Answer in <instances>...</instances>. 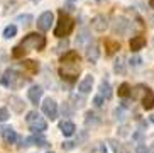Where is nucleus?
Masks as SVG:
<instances>
[{
  "label": "nucleus",
  "mask_w": 154,
  "mask_h": 153,
  "mask_svg": "<svg viewBox=\"0 0 154 153\" xmlns=\"http://www.w3.org/2000/svg\"><path fill=\"white\" fill-rule=\"evenodd\" d=\"M46 46V37L42 36V34H37V32H31V34H27V36L24 37L22 41H20V44H17L14 48V51H12V56L14 58H20V56H24V53L29 50H42Z\"/></svg>",
  "instance_id": "nucleus-1"
},
{
  "label": "nucleus",
  "mask_w": 154,
  "mask_h": 153,
  "mask_svg": "<svg viewBox=\"0 0 154 153\" xmlns=\"http://www.w3.org/2000/svg\"><path fill=\"white\" fill-rule=\"evenodd\" d=\"M73 27H75V21L69 17L68 14H64L63 10L59 12V19H58V24L54 27V36L56 37H66L71 34Z\"/></svg>",
  "instance_id": "nucleus-2"
},
{
  "label": "nucleus",
  "mask_w": 154,
  "mask_h": 153,
  "mask_svg": "<svg viewBox=\"0 0 154 153\" xmlns=\"http://www.w3.org/2000/svg\"><path fill=\"white\" fill-rule=\"evenodd\" d=\"M134 29L132 22L129 21L127 17L124 15H117V17H113V22H112V31L113 34H119V36H129Z\"/></svg>",
  "instance_id": "nucleus-3"
},
{
  "label": "nucleus",
  "mask_w": 154,
  "mask_h": 153,
  "mask_svg": "<svg viewBox=\"0 0 154 153\" xmlns=\"http://www.w3.org/2000/svg\"><path fill=\"white\" fill-rule=\"evenodd\" d=\"M27 82V78H24L20 73H17L15 70H7L2 76V83L9 89H20Z\"/></svg>",
  "instance_id": "nucleus-4"
},
{
  "label": "nucleus",
  "mask_w": 154,
  "mask_h": 153,
  "mask_svg": "<svg viewBox=\"0 0 154 153\" xmlns=\"http://www.w3.org/2000/svg\"><path fill=\"white\" fill-rule=\"evenodd\" d=\"M26 121H27V126L31 128V131H34V133H42V131L48 129V122H46L36 111L29 112L27 117H26Z\"/></svg>",
  "instance_id": "nucleus-5"
},
{
  "label": "nucleus",
  "mask_w": 154,
  "mask_h": 153,
  "mask_svg": "<svg viewBox=\"0 0 154 153\" xmlns=\"http://www.w3.org/2000/svg\"><path fill=\"white\" fill-rule=\"evenodd\" d=\"M61 68H59V75L63 76V78H66V80L73 82L75 78L78 76V72H80V61H73V63H69V61H61Z\"/></svg>",
  "instance_id": "nucleus-6"
},
{
  "label": "nucleus",
  "mask_w": 154,
  "mask_h": 153,
  "mask_svg": "<svg viewBox=\"0 0 154 153\" xmlns=\"http://www.w3.org/2000/svg\"><path fill=\"white\" fill-rule=\"evenodd\" d=\"M42 112L48 117H51V119H56L58 117V104H56V100L51 99V97L44 99V102H42Z\"/></svg>",
  "instance_id": "nucleus-7"
},
{
  "label": "nucleus",
  "mask_w": 154,
  "mask_h": 153,
  "mask_svg": "<svg viewBox=\"0 0 154 153\" xmlns=\"http://www.w3.org/2000/svg\"><path fill=\"white\" fill-rule=\"evenodd\" d=\"M53 19H54V15H53V12H42L41 15H39V19H37V29L39 31H49L51 29V24H53Z\"/></svg>",
  "instance_id": "nucleus-8"
},
{
  "label": "nucleus",
  "mask_w": 154,
  "mask_h": 153,
  "mask_svg": "<svg viewBox=\"0 0 154 153\" xmlns=\"http://www.w3.org/2000/svg\"><path fill=\"white\" fill-rule=\"evenodd\" d=\"M91 27L97 32H105L109 29V19L105 17V15H102V14H98V15H95V17L91 19Z\"/></svg>",
  "instance_id": "nucleus-9"
},
{
  "label": "nucleus",
  "mask_w": 154,
  "mask_h": 153,
  "mask_svg": "<svg viewBox=\"0 0 154 153\" xmlns=\"http://www.w3.org/2000/svg\"><path fill=\"white\" fill-rule=\"evenodd\" d=\"M86 60L90 61V63H97L100 58V48L97 43H90V44L86 46V53H85Z\"/></svg>",
  "instance_id": "nucleus-10"
},
{
  "label": "nucleus",
  "mask_w": 154,
  "mask_h": 153,
  "mask_svg": "<svg viewBox=\"0 0 154 153\" xmlns=\"http://www.w3.org/2000/svg\"><path fill=\"white\" fill-rule=\"evenodd\" d=\"M93 76L91 75H85L83 76V80L78 83V90H80V94L86 95L88 92H91V87H93Z\"/></svg>",
  "instance_id": "nucleus-11"
},
{
  "label": "nucleus",
  "mask_w": 154,
  "mask_h": 153,
  "mask_svg": "<svg viewBox=\"0 0 154 153\" xmlns=\"http://www.w3.org/2000/svg\"><path fill=\"white\" fill-rule=\"evenodd\" d=\"M0 133H2V138H4L5 145H14L15 140H17V133H15L12 128H2Z\"/></svg>",
  "instance_id": "nucleus-12"
},
{
  "label": "nucleus",
  "mask_w": 154,
  "mask_h": 153,
  "mask_svg": "<svg viewBox=\"0 0 154 153\" xmlns=\"http://www.w3.org/2000/svg\"><path fill=\"white\" fill-rule=\"evenodd\" d=\"M27 97L32 104H39V100H41V97H42V89L39 85L31 87V89L27 90Z\"/></svg>",
  "instance_id": "nucleus-13"
},
{
  "label": "nucleus",
  "mask_w": 154,
  "mask_h": 153,
  "mask_svg": "<svg viewBox=\"0 0 154 153\" xmlns=\"http://www.w3.org/2000/svg\"><path fill=\"white\" fill-rule=\"evenodd\" d=\"M59 129H61V133H63L64 136H73L75 131H76V126H75L71 121H61L59 122Z\"/></svg>",
  "instance_id": "nucleus-14"
},
{
  "label": "nucleus",
  "mask_w": 154,
  "mask_h": 153,
  "mask_svg": "<svg viewBox=\"0 0 154 153\" xmlns=\"http://www.w3.org/2000/svg\"><path fill=\"white\" fill-rule=\"evenodd\" d=\"M129 44H131V50L134 53H137V51H140L146 46V39H144V36H134Z\"/></svg>",
  "instance_id": "nucleus-15"
},
{
  "label": "nucleus",
  "mask_w": 154,
  "mask_h": 153,
  "mask_svg": "<svg viewBox=\"0 0 154 153\" xmlns=\"http://www.w3.org/2000/svg\"><path fill=\"white\" fill-rule=\"evenodd\" d=\"M140 102H142V107H144L146 111H151V109L154 107V94L149 89H147V92L144 94V97L140 99Z\"/></svg>",
  "instance_id": "nucleus-16"
},
{
  "label": "nucleus",
  "mask_w": 154,
  "mask_h": 153,
  "mask_svg": "<svg viewBox=\"0 0 154 153\" xmlns=\"http://www.w3.org/2000/svg\"><path fill=\"white\" fill-rule=\"evenodd\" d=\"M100 95H103L105 100H109L110 97H112V87H110V83L107 80H102L100 82Z\"/></svg>",
  "instance_id": "nucleus-17"
},
{
  "label": "nucleus",
  "mask_w": 154,
  "mask_h": 153,
  "mask_svg": "<svg viewBox=\"0 0 154 153\" xmlns=\"http://www.w3.org/2000/svg\"><path fill=\"white\" fill-rule=\"evenodd\" d=\"M113 72L119 73V75H124L125 73V58L124 56L115 58V61H113Z\"/></svg>",
  "instance_id": "nucleus-18"
},
{
  "label": "nucleus",
  "mask_w": 154,
  "mask_h": 153,
  "mask_svg": "<svg viewBox=\"0 0 154 153\" xmlns=\"http://www.w3.org/2000/svg\"><path fill=\"white\" fill-rule=\"evenodd\" d=\"M9 102H10V107L14 109L15 112H22L24 107H26V104H24L22 100L19 99V97H15V95H12V97H10Z\"/></svg>",
  "instance_id": "nucleus-19"
},
{
  "label": "nucleus",
  "mask_w": 154,
  "mask_h": 153,
  "mask_svg": "<svg viewBox=\"0 0 154 153\" xmlns=\"http://www.w3.org/2000/svg\"><path fill=\"white\" fill-rule=\"evenodd\" d=\"M109 143H110V146L113 148V153H129V150L125 148V145H122L120 141H117V140H110Z\"/></svg>",
  "instance_id": "nucleus-20"
},
{
  "label": "nucleus",
  "mask_w": 154,
  "mask_h": 153,
  "mask_svg": "<svg viewBox=\"0 0 154 153\" xmlns=\"http://www.w3.org/2000/svg\"><path fill=\"white\" fill-rule=\"evenodd\" d=\"M100 122V119H98V116H97L95 112H91V111H88V112H86V117H85V124L86 126H97V124H98Z\"/></svg>",
  "instance_id": "nucleus-21"
},
{
  "label": "nucleus",
  "mask_w": 154,
  "mask_h": 153,
  "mask_svg": "<svg viewBox=\"0 0 154 153\" xmlns=\"http://www.w3.org/2000/svg\"><path fill=\"white\" fill-rule=\"evenodd\" d=\"M105 46H107V54H113L117 50H120V44H119L117 41H112V39L105 41Z\"/></svg>",
  "instance_id": "nucleus-22"
},
{
  "label": "nucleus",
  "mask_w": 154,
  "mask_h": 153,
  "mask_svg": "<svg viewBox=\"0 0 154 153\" xmlns=\"http://www.w3.org/2000/svg\"><path fill=\"white\" fill-rule=\"evenodd\" d=\"M91 41H90V36H88V31H82V34H80V37H78V41H76V44L78 46H88Z\"/></svg>",
  "instance_id": "nucleus-23"
},
{
  "label": "nucleus",
  "mask_w": 154,
  "mask_h": 153,
  "mask_svg": "<svg viewBox=\"0 0 154 153\" xmlns=\"http://www.w3.org/2000/svg\"><path fill=\"white\" fill-rule=\"evenodd\" d=\"M15 34H17V27H15L14 24H10V26H7L4 29V37L5 39H10V37H14Z\"/></svg>",
  "instance_id": "nucleus-24"
},
{
  "label": "nucleus",
  "mask_w": 154,
  "mask_h": 153,
  "mask_svg": "<svg viewBox=\"0 0 154 153\" xmlns=\"http://www.w3.org/2000/svg\"><path fill=\"white\" fill-rule=\"evenodd\" d=\"M131 92H132V89L129 83H122V85L119 87V95L120 97H127V95H131Z\"/></svg>",
  "instance_id": "nucleus-25"
},
{
  "label": "nucleus",
  "mask_w": 154,
  "mask_h": 153,
  "mask_svg": "<svg viewBox=\"0 0 154 153\" xmlns=\"http://www.w3.org/2000/svg\"><path fill=\"white\" fill-rule=\"evenodd\" d=\"M140 65H142V58L137 56V54H134V56L129 60V67H132V68H139Z\"/></svg>",
  "instance_id": "nucleus-26"
},
{
  "label": "nucleus",
  "mask_w": 154,
  "mask_h": 153,
  "mask_svg": "<svg viewBox=\"0 0 154 153\" xmlns=\"http://www.w3.org/2000/svg\"><path fill=\"white\" fill-rule=\"evenodd\" d=\"M103 104H105V97H103V95L97 94L95 97H93V106H95V107H102Z\"/></svg>",
  "instance_id": "nucleus-27"
},
{
  "label": "nucleus",
  "mask_w": 154,
  "mask_h": 153,
  "mask_svg": "<svg viewBox=\"0 0 154 153\" xmlns=\"http://www.w3.org/2000/svg\"><path fill=\"white\" fill-rule=\"evenodd\" d=\"M10 117L9 114V109H5V107H0V122H5L7 119Z\"/></svg>",
  "instance_id": "nucleus-28"
},
{
  "label": "nucleus",
  "mask_w": 154,
  "mask_h": 153,
  "mask_svg": "<svg viewBox=\"0 0 154 153\" xmlns=\"http://www.w3.org/2000/svg\"><path fill=\"white\" fill-rule=\"evenodd\" d=\"M24 65H26V67H27L32 73H36L37 70H39V67H37V63H36V61H26Z\"/></svg>",
  "instance_id": "nucleus-29"
},
{
  "label": "nucleus",
  "mask_w": 154,
  "mask_h": 153,
  "mask_svg": "<svg viewBox=\"0 0 154 153\" xmlns=\"http://www.w3.org/2000/svg\"><path fill=\"white\" fill-rule=\"evenodd\" d=\"M136 153H149V148H147L144 143H139L136 146Z\"/></svg>",
  "instance_id": "nucleus-30"
},
{
  "label": "nucleus",
  "mask_w": 154,
  "mask_h": 153,
  "mask_svg": "<svg viewBox=\"0 0 154 153\" xmlns=\"http://www.w3.org/2000/svg\"><path fill=\"white\" fill-rule=\"evenodd\" d=\"M113 116H115V119H124V107H117L113 111Z\"/></svg>",
  "instance_id": "nucleus-31"
},
{
  "label": "nucleus",
  "mask_w": 154,
  "mask_h": 153,
  "mask_svg": "<svg viewBox=\"0 0 154 153\" xmlns=\"http://www.w3.org/2000/svg\"><path fill=\"white\" fill-rule=\"evenodd\" d=\"M61 146H63V150H66V151H68V150H73V148H75V143H73V141H64Z\"/></svg>",
  "instance_id": "nucleus-32"
},
{
  "label": "nucleus",
  "mask_w": 154,
  "mask_h": 153,
  "mask_svg": "<svg viewBox=\"0 0 154 153\" xmlns=\"http://www.w3.org/2000/svg\"><path fill=\"white\" fill-rule=\"evenodd\" d=\"M73 99H75V106H76V107H82L83 106V102H85V100H83V97H78V95H73Z\"/></svg>",
  "instance_id": "nucleus-33"
},
{
  "label": "nucleus",
  "mask_w": 154,
  "mask_h": 153,
  "mask_svg": "<svg viewBox=\"0 0 154 153\" xmlns=\"http://www.w3.org/2000/svg\"><path fill=\"white\" fill-rule=\"evenodd\" d=\"M142 136H144V131H142V129H137L136 133L132 135V138H134V140H142Z\"/></svg>",
  "instance_id": "nucleus-34"
},
{
  "label": "nucleus",
  "mask_w": 154,
  "mask_h": 153,
  "mask_svg": "<svg viewBox=\"0 0 154 153\" xmlns=\"http://www.w3.org/2000/svg\"><path fill=\"white\" fill-rule=\"evenodd\" d=\"M119 131H120V136H127L129 135V126H122Z\"/></svg>",
  "instance_id": "nucleus-35"
},
{
  "label": "nucleus",
  "mask_w": 154,
  "mask_h": 153,
  "mask_svg": "<svg viewBox=\"0 0 154 153\" xmlns=\"http://www.w3.org/2000/svg\"><path fill=\"white\" fill-rule=\"evenodd\" d=\"M63 114H66V116H69V114H71V109H69L68 104H64V106H63Z\"/></svg>",
  "instance_id": "nucleus-36"
},
{
  "label": "nucleus",
  "mask_w": 154,
  "mask_h": 153,
  "mask_svg": "<svg viewBox=\"0 0 154 153\" xmlns=\"http://www.w3.org/2000/svg\"><path fill=\"white\" fill-rule=\"evenodd\" d=\"M149 4H151V7L154 9V0H149Z\"/></svg>",
  "instance_id": "nucleus-37"
},
{
  "label": "nucleus",
  "mask_w": 154,
  "mask_h": 153,
  "mask_svg": "<svg viewBox=\"0 0 154 153\" xmlns=\"http://www.w3.org/2000/svg\"><path fill=\"white\" fill-rule=\"evenodd\" d=\"M151 122H152V124H154V114H152V116H151Z\"/></svg>",
  "instance_id": "nucleus-38"
},
{
  "label": "nucleus",
  "mask_w": 154,
  "mask_h": 153,
  "mask_svg": "<svg viewBox=\"0 0 154 153\" xmlns=\"http://www.w3.org/2000/svg\"><path fill=\"white\" fill-rule=\"evenodd\" d=\"M102 153H107V151H105V148H102Z\"/></svg>",
  "instance_id": "nucleus-39"
},
{
  "label": "nucleus",
  "mask_w": 154,
  "mask_h": 153,
  "mask_svg": "<svg viewBox=\"0 0 154 153\" xmlns=\"http://www.w3.org/2000/svg\"><path fill=\"white\" fill-rule=\"evenodd\" d=\"M151 153H154V146H152V151H151Z\"/></svg>",
  "instance_id": "nucleus-40"
},
{
  "label": "nucleus",
  "mask_w": 154,
  "mask_h": 153,
  "mask_svg": "<svg viewBox=\"0 0 154 153\" xmlns=\"http://www.w3.org/2000/svg\"><path fill=\"white\" fill-rule=\"evenodd\" d=\"M97 2H103V0H97Z\"/></svg>",
  "instance_id": "nucleus-41"
},
{
  "label": "nucleus",
  "mask_w": 154,
  "mask_h": 153,
  "mask_svg": "<svg viewBox=\"0 0 154 153\" xmlns=\"http://www.w3.org/2000/svg\"><path fill=\"white\" fill-rule=\"evenodd\" d=\"M48 153H54V151H48Z\"/></svg>",
  "instance_id": "nucleus-42"
}]
</instances>
